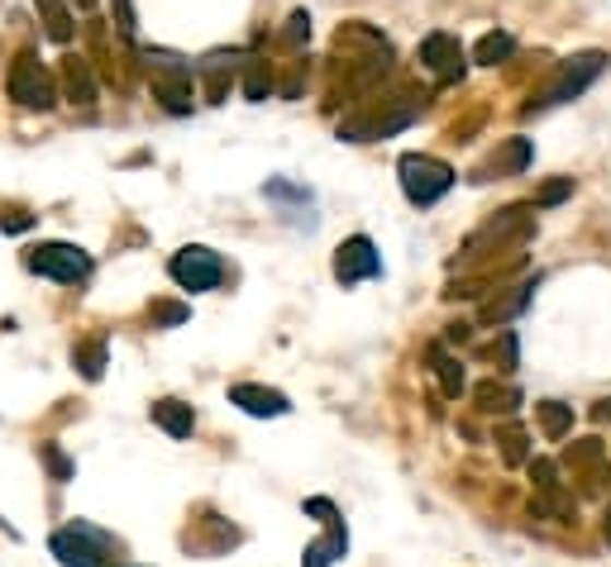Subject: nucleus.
I'll list each match as a JSON object with an SVG mask.
<instances>
[{"label":"nucleus","mask_w":611,"mask_h":567,"mask_svg":"<svg viewBox=\"0 0 611 567\" xmlns=\"http://www.w3.org/2000/svg\"><path fill=\"white\" fill-rule=\"evenodd\" d=\"M607 62L611 58H607V52H597V48L592 52H578V58H568V62H559V72L550 76V86H544L540 96L526 105V110L536 115V110H554V105H564V101H578L583 91H588L597 76L607 72Z\"/></svg>","instance_id":"f257e3e1"},{"label":"nucleus","mask_w":611,"mask_h":567,"mask_svg":"<svg viewBox=\"0 0 611 567\" xmlns=\"http://www.w3.org/2000/svg\"><path fill=\"white\" fill-rule=\"evenodd\" d=\"M397 173H401V191H407L411 205H435L439 196H449V187H454V167L439 163L431 153H407L397 163Z\"/></svg>","instance_id":"f03ea898"},{"label":"nucleus","mask_w":611,"mask_h":567,"mask_svg":"<svg viewBox=\"0 0 611 567\" xmlns=\"http://www.w3.org/2000/svg\"><path fill=\"white\" fill-rule=\"evenodd\" d=\"M48 548H54V558L62 567H101V558L115 548V539L106 530H96V524L77 520L72 530H58L54 539H48Z\"/></svg>","instance_id":"7ed1b4c3"},{"label":"nucleus","mask_w":611,"mask_h":567,"mask_svg":"<svg viewBox=\"0 0 611 567\" xmlns=\"http://www.w3.org/2000/svg\"><path fill=\"white\" fill-rule=\"evenodd\" d=\"M167 272H173V282L181 292H215L220 276H225V262H220V253H211V248L191 244V248H181V253H173Z\"/></svg>","instance_id":"20e7f679"},{"label":"nucleus","mask_w":611,"mask_h":567,"mask_svg":"<svg viewBox=\"0 0 611 567\" xmlns=\"http://www.w3.org/2000/svg\"><path fill=\"white\" fill-rule=\"evenodd\" d=\"M10 101L24 105V110H54L58 91H54V76H48L30 52H20L15 68H10Z\"/></svg>","instance_id":"39448f33"},{"label":"nucleus","mask_w":611,"mask_h":567,"mask_svg":"<svg viewBox=\"0 0 611 567\" xmlns=\"http://www.w3.org/2000/svg\"><path fill=\"white\" fill-rule=\"evenodd\" d=\"M24 262H30V272L54 276V282H86L91 276V258L77 244H38Z\"/></svg>","instance_id":"423d86ee"},{"label":"nucleus","mask_w":611,"mask_h":567,"mask_svg":"<svg viewBox=\"0 0 611 567\" xmlns=\"http://www.w3.org/2000/svg\"><path fill=\"white\" fill-rule=\"evenodd\" d=\"M383 272V258L378 248H373V239H363V234H354V239L340 244V253H334V276L349 286V282H368V276Z\"/></svg>","instance_id":"0eeeda50"},{"label":"nucleus","mask_w":611,"mask_h":567,"mask_svg":"<svg viewBox=\"0 0 611 567\" xmlns=\"http://www.w3.org/2000/svg\"><path fill=\"white\" fill-rule=\"evenodd\" d=\"M421 62L439 76V82H459V76H463V48H459V38H454V34H425Z\"/></svg>","instance_id":"6e6552de"},{"label":"nucleus","mask_w":611,"mask_h":567,"mask_svg":"<svg viewBox=\"0 0 611 567\" xmlns=\"http://www.w3.org/2000/svg\"><path fill=\"white\" fill-rule=\"evenodd\" d=\"M230 405H239V411H249L258 420H278L292 411V401L282 391H268V387H254V381H239V387H230Z\"/></svg>","instance_id":"1a4fd4ad"},{"label":"nucleus","mask_w":611,"mask_h":567,"mask_svg":"<svg viewBox=\"0 0 611 567\" xmlns=\"http://www.w3.org/2000/svg\"><path fill=\"white\" fill-rule=\"evenodd\" d=\"M153 96H158L173 115L191 110V72H158L153 76Z\"/></svg>","instance_id":"9d476101"},{"label":"nucleus","mask_w":611,"mask_h":567,"mask_svg":"<svg viewBox=\"0 0 611 567\" xmlns=\"http://www.w3.org/2000/svg\"><path fill=\"white\" fill-rule=\"evenodd\" d=\"M344 548H349V534H344V524H340V520H330V534H325V539H316V544L306 548L302 567H330L334 558H344Z\"/></svg>","instance_id":"9b49d317"},{"label":"nucleus","mask_w":611,"mask_h":567,"mask_svg":"<svg viewBox=\"0 0 611 567\" xmlns=\"http://www.w3.org/2000/svg\"><path fill=\"white\" fill-rule=\"evenodd\" d=\"M153 420H158L173 439H191V429H197V415H191V405H181V401H158L153 405Z\"/></svg>","instance_id":"f8f14e48"},{"label":"nucleus","mask_w":611,"mask_h":567,"mask_svg":"<svg viewBox=\"0 0 611 567\" xmlns=\"http://www.w3.org/2000/svg\"><path fill=\"white\" fill-rule=\"evenodd\" d=\"M34 5H38V15H44L48 38H54V44H68V38H72V15H68V5H62V0H34Z\"/></svg>","instance_id":"ddd939ff"},{"label":"nucleus","mask_w":611,"mask_h":567,"mask_svg":"<svg viewBox=\"0 0 611 567\" xmlns=\"http://www.w3.org/2000/svg\"><path fill=\"white\" fill-rule=\"evenodd\" d=\"M512 52H516L512 34H483V38H478V48H473V58L483 62V68H497V62H506Z\"/></svg>","instance_id":"4468645a"},{"label":"nucleus","mask_w":611,"mask_h":567,"mask_svg":"<svg viewBox=\"0 0 611 567\" xmlns=\"http://www.w3.org/2000/svg\"><path fill=\"white\" fill-rule=\"evenodd\" d=\"M526 163H530V143H526V139H512V143H506V149L487 163V173H521Z\"/></svg>","instance_id":"2eb2a0df"},{"label":"nucleus","mask_w":611,"mask_h":567,"mask_svg":"<svg viewBox=\"0 0 611 567\" xmlns=\"http://www.w3.org/2000/svg\"><path fill=\"white\" fill-rule=\"evenodd\" d=\"M68 96L77 105H91L96 101V82H91V68L86 62H68Z\"/></svg>","instance_id":"dca6fc26"},{"label":"nucleus","mask_w":611,"mask_h":567,"mask_svg":"<svg viewBox=\"0 0 611 567\" xmlns=\"http://www.w3.org/2000/svg\"><path fill=\"white\" fill-rule=\"evenodd\" d=\"M72 363L82 367V377H86V381H96L101 373H106V344H82V349L72 353Z\"/></svg>","instance_id":"f3484780"},{"label":"nucleus","mask_w":611,"mask_h":567,"mask_svg":"<svg viewBox=\"0 0 611 567\" xmlns=\"http://www.w3.org/2000/svg\"><path fill=\"white\" fill-rule=\"evenodd\" d=\"M435 367H439V377H445V391L459 395V391H463V367L454 363L449 353H439V349H435Z\"/></svg>","instance_id":"a211bd4d"},{"label":"nucleus","mask_w":611,"mask_h":567,"mask_svg":"<svg viewBox=\"0 0 611 567\" xmlns=\"http://www.w3.org/2000/svg\"><path fill=\"white\" fill-rule=\"evenodd\" d=\"M306 38H310V15H306V10H296V15L287 20V29H282V44H287V48H302Z\"/></svg>","instance_id":"6ab92c4d"},{"label":"nucleus","mask_w":611,"mask_h":567,"mask_svg":"<svg viewBox=\"0 0 611 567\" xmlns=\"http://www.w3.org/2000/svg\"><path fill=\"white\" fill-rule=\"evenodd\" d=\"M540 415H544V429H550L554 439H559V434H564V429H568V420H574V415H568V411H564V405H559V401H544V405H540Z\"/></svg>","instance_id":"aec40b11"},{"label":"nucleus","mask_w":611,"mask_h":567,"mask_svg":"<svg viewBox=\"0 0 611 567\" xmlns=\"http://www.w3.org/2000/svg\"><path fill=\"white\" fill-rule=\"evenodd\" d=\"M244 91H249V101H263V96H268V91H272V82L263 76V68H254L249 76H244Z\"/></svg>","instance_id":"412c9836"},{"label":"nucleus","mask_w":611,"mask_h":567,"mask_svg":"<svg viewBox=\"0 0 611 567\" xmlns=\"http://www.w3.org/2000/svg\"><path fill=\"white\" fill-rule=\"evenodd\" d=\"M568 191H574V177H564V181H550V187L540 191V205H559Z\"/></svg>","instance_id":"4be33fe9"},{"label":"nucleus","mask_w":611,"mask_h":567,"mask_svg":"<svg viewBox=\"0 0 611 567\" xmlns=\"http://www.w3.org/2000/svg\"><path fill=\"white\" fill-rule=\"evenodd\" d=\"M502 444H506V463H521V458H526V453H521V444H526V439H521V434H516V429L506 434Z\"/></svg>","instance_id":"5701e85b"},{"label":"nucleus","mask_w":611,"mask_h":567,"mask_svg":"<svg viewBox=\"0 0 611 567\" xmlns=\"http://www.w3.org/2000/svg\"><path fill=\"white\" fill-rule=\"evenodd\" d=\"M115 15H120V29L134 34V10H129V0H115Z\"/></svg>","instance_id":"b1692460"},{"label":"nucleus","mask_w":611,"mask_h":567,"mask_svg":"<svg viewBox=\"0 0 611 567\" xmlns=\"http://www.w3.org/2000/svg\"><path fill=\"white\" fill-rule=\"evenodd\" d=\"M158 320H163V324H181V320H187V310H181V306H163Z\"/></svg>","instance_id":"393cba45"},{"label":"nucleus","mask_w":611,"mask_h":567,"mask_svg":"<svg viewBox=\"0 0 611 567\" xmlns=\"http://www.w3.org/2000/svg\"><path fill=\"white\" fill-rule=\"evenodd\" d=\"M607 544H611V516H607Z\"/></svg>","instance_id":"a878e982"},{"label":"nucleus","mask_w":611,"mask_h":567,"mask_svg":"<svg viewBox=\"0 0 611 567\" xmlns=\"http://www.w3.org/2000/svg\"><path fill=\"white\" fill-rule=\"evenodd\" d=\"M82 5H91V0H82Z\"/></svg>","instance_id":"bb28decb"}]
</instances>
